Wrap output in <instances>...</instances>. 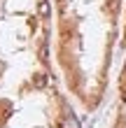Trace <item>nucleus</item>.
I'll return each instance as SVG.
<instances>
[{
  "instance_id": "f257e3e1",
  "label": "nucleus",
  "mask_w": 126,
  "mask_h": 128,
  "mask_svg": "<svg viewBox=\"0 0 126 128\" xmlns=\"http://www.w3.org/2000/svg\"><path fill=\"white\" fill-rule=\"evenodd\" d=\"M40 14L42 16H49V2H40Z\"/></svg>"
}]
</instances>
